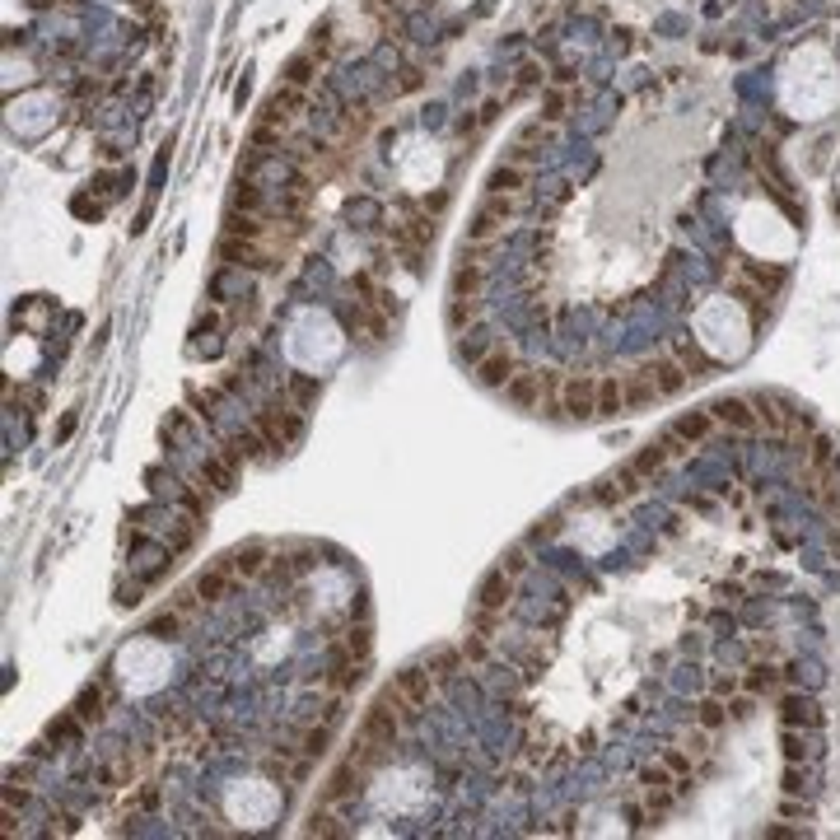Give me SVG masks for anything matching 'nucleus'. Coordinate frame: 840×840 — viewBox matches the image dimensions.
<instances>
[{
  "instance_id": "nucleus-1",
  "label": "nucleus",
  "mask_w": 840,
  "mask_h": 840,
  "mask_svg": "<svg viewBox=\"0 0 840 840\" xmlns=\"http://www.w3.org/2000/svg\"><path fill=\"white\" fill-rule=\"evenodd\" d=\"M253 425H257V435L266 439V448H271V453H290V448L304 439V416H299L295 402L262 406V412L253 416Z\"/></svg>"
},
{
  "instance_id": "nucleus-2",
  "label": "nucleus",
  "mask_w": 840,
  "mask_h": 840,
  "mask_svg": "<svg viewBox=\"0 0 840 840\" xmlns=\"http://www.w3.org/2000/svg\"><path fill=\"white\" fill-rule=\"evenodd\" d=\"M752 406H756V420H761V425L770 429V435H780V439H789V435H808V429H812L808 412H798V406H794L789 397L756 393V397H752Z\"/></svg>"
},
{
  "instance_id": "nucleus-3",
  "label": "nucleus",
  "mask_w": 840,
  "mask_h": 840,
  "mask_svg": "<svg viewBox=\"0 0 840 840\" xmlns=\"http://www.w3.org/2000/svg\"><path fill=\"white\" fill-rule=\"evenodd\" d=\"M364 780H369V770H360L355 761H341V766L318 785V803H327V808H345V803H355L360 789H364Z\"/></svg>"
},
{
  "instance_id": "nucleus-4",
  "label": "nucleus",
  "mask_w": 840,
  "mask_h": 840,
  "mask_svg": "<svg viewBox=\"0 0 840 840\" xmlns=\"http://www.w3.org/2000/svg\"><path fill=\"white\" fill-rule=\"evenodd\" d=\"M561 412L570 420H593V416H598V378H593V374H565V383H561Z\"/></svg>"
},
{
  "instance_id": "nucleus-5",
  "label": "nucleus",
  "mask_w": 840,
  "mask_h": 840,
  "mask_svg": "<svg viewBox=\"0 0 840 840\" xmlns=\"http://www.w3.org/2000/svg\"><path fill=\"white\" fill-rule=\"evenodd\" d=\"M369 653H374V635H369V621L360 617L337 626L332 640H327V659H369Z\"/></svg>"
},
{
  "instance_id": "nucleus-6",
  "label": "nucleus",
  "mask_w": 840,
  "mask_h": 840,
  "mask_svg": "<svg viewBox=\"0 0 840 840\" xmlns=\"http://www.w3.org/2000/svg\"><path fill=\"white\" fill-rule=\"evenodd\" d=\"M229 570L238 575V584H257V579H266L271 575V565H276V551L266 546V542H248V546H234L229 556Z\"/></svg>"
},
{
  "instance_id": "nucleus-7",
  "label": "nucleus",
  "mask_w": 840,
  "mask_h": 840,
  "mask_svg": "<svg viewBox=\"0 0 840 840\" xmlns=\"http://www.w3.org/2000/svg\"><path fill=\"white\" fill-rule=\"evenodd\" d=\"M645 486H649V481H645V477H640V472H635V467L626 462V467H617V472H611L607 481L593 486V490H588V500H593V504H626V500L640 495Z\"/></svg>"
},
{
  "instance_id": "nucleus-8",
  "label": "nucleus",
  "mask_w": 840,
  "mask_h": 840,
  "mask_svg": "<svg viewBox=\"0 0 840 840\" xmlns=\"http://www.w3.org/2000/svg\"><path fill=\"white\" fill-rule=\"evenodd\" d=\"M519 369H523V360H519V351H514V345H495V351H490L481 364H477V383L481 387H495V393H504V383L509 378H514L519 374Z\"/></svg>"
},
{
  "instance_id": "nucleus-9",
  "label": "nucleus",
  "mask_w": 840,
  "mask_h": 840,
  "mask_svg": "<svg viewBox=\"0 0 840 840\" xmlns=\"http://www.w3.org/2000/svg\"><path fill=\"white\" fill-rule=\"evenodd\" d=\"M710 416H714V425L733 429V435H752V429H761L752 397H719V402L710 406Z\"/></svg>"
},
{
  "instance_id": "nucleus-10",
  "label": "nucleus",
  "mask_w": 840,
  "mask_h": 840,
  "mask_svg": "<svg viewBox=\"0 0 840 840\" xmlns=\"http://www.w3.org/2000/svg\"><path fill=\"white\" fill-rule=\"evenodd\" d=\"M192 588L201 593V603L211 607V603H224V598H229V593L238 588V575L229 570V561H215V565H206V570H201Z\"/></svg>"
},
{
  "instance_id": "nucleus-11",
  "label": "nucleus",
  "mask_w": 840,
  "mask_h": 840,
  "mask_svg": "<svg viewBox=\"0 0 840 840\" xmlns=\"http://www.w3.org/2000/svg\"><path fill=\"white\" fill-rule=\"evenodd\" d=\"M364 678H369V659H332V668L322 672V691L351 695L364 686Z\"/></svg>"
},
{
  "instance_id": "nucleus-12",
  "label": "nucleus",
  "mask_w": 840,
  "mask_h": 840,
  "mask_svg": "<svg viewBox=\"0 0 840 840\" xmlns=\"http://www.w3.org/2000/svg\"><path fill=\"white\" fill-rule=\"evenodd\" d=\"M640 369H645V378L659 387V397H678L682 387L691 383V374H686V369L672 360V355H659V360H649V364H640Z\"/></svg>"
},
{
  "instance_id": "nucleus-13",
  "label": "nucleus",
  "mask_w": 840,
  "mask_h": 840,
  "mask_svg": "<svg viewBox=\"0 0 840 840\" xmlns=\"http://www.w3.org/2000/svg\"><path fill=\"white\" fill-rule=\"evenodd\" d=\"M393 686H397L416 710H429V701H435V691H439V682H435V672H429V668H402L397 678H393Z\"/></svg>"
},
{
  "instance_id": "nucleus-14",
  "label": "nucleus",
  "mask_w": 840,
  "mask_h": 840,
  "mask_svg": "<svg viewBox=\"0 0 840 840\" xmlns=\"http://www.w3.org/2000/svg\"><path fill=\"white\" fill-rule=\"evenodd\" d=\"M108 701H112V686H108V682H89V686H79V695H75L71 710H75L89 728H98V724L108 719Z\"/></svg>"
},
{
  "instance_id": "nucleus-15",
  "label": "nucleus",
  "mask_w": 840,
  "mask_h": 840,
  "mask_svg": "<svg viewBox=\"0 0 840 840\" xmlns=\"http://www.w3.org/2000/svg\"><path fill=\"white\" fill-rule=\"evenodd\" d=\"M514 588H519V579H514V575H504V570L495 565V570H486V579L477 584V603H481V607H500V611H509V603H514Z\"/></svg>"
},
{
  "instance_id": "nucleus-16",
  "label": "nucleus",
  "mask_w": 840,
  "mask_h": 840,
  "mask_svg": "<svg viewBox=\"0 0 840 840\" xmlns=\"http://www.w3.org/2000/svg\"><path fill=\"white\" fill-rule=\"evenodd\" d=\"M668 355L678 360L691 378H701V374H710V369H714V360L701 351V341H695V337H672L668 341Z\"/></svg>"
},
{
  "instance_id": "nucleus-17",
  "label": "nucleus",
  "mask_w": 840,
  "mask_h": 840,
  "mask_svg": "<svg viewBox=\"0 0 840 840\" xmlns=\"http://www.w3.org/2000/svg\"><path fill=\"white\" fill-rule=\"evenodd\" d=\"M724 276H728V290L737 295V304H743V309H747L756 322H761V318L770 313V299H775V295H766L761 285H752L747 276H737V271H724Z\"/></svg>"
},
{
  "instance_id": "nucleus-18",
  "label": "nucleus",
  "mask_w": 840,
  "mask_h": 840,
  "mask_svg": "<svg viewBox=\"0 0 840 840\" xmlns=\"http://www.w3.org/2000/svg\"><path fill=\"white\" fill-rule=\"evenodd\" d=\"M504 397L514 402L519 412H537V397H542V378H537V369H519V374L504 383Z\"/></svg>"
},
{
  "instance_id": "nucleus-19",
  "label": "nucleus",
  "mask_w": 840,
  "mask_h": 840,
  "mask_svg": "<svg viewBox=\"0 0 840 840\" xmlns=\"http://www.w3.org/2000/svg\"><path fill=\"white\" fill-rule=\"evenodd\" d=\"M201 486H211L215 495H229V490L238 486V462L229 453L206 458V462H201Z\"/></svg>"
},
{
  "instance_id": "nucleus-20",
  "label": "nucleus",
  "mask_w": 840,
  "mask_h": 840,
  "mask_svg": "<svg viewBox=\"0 0 840 840\" xmlns=\"http://www.w3.org/2000/svg\"><path fill=\"white\" fill-rule=\"evenodd\" d=\"M299 112H304V89L285 85V89H276V94H271V104H266L262 121H276V127H290V121H295Z\"/></svg>"
},
{
  "instance_id": "nucleus-21",
  "label": "nucleus",
  "mask_w": 840,
  "mask_h": 840,
  "mask_svg": "<svg viewBox=\"0 0 840 840\" xmlns=\"http://www.w3.org/2000/svg\"><path fill=\"white\" fill-rule=\"evenodd\" d=\"M486 309H481V299H453L448 295V309H444V322H448V332H472V327H481Z\"/></svg>"
},
{
  "instance_id": "nucleus-22",
  "label": "nucleus",
  "mask_w": 840,
  "mask_h": 840,
  "mask_svg": "<svg viewBox=\"0 0 840 840\" xmlns=\"http://www.w3.org/2000/svg\"><path fill=\"white\" fill-rule=\"evenodd\" d=\"M481 285H486V266L458 262L453 276H448V295H453V299H481Z\"/></svg>"
},
{
  "instance_id": "nucleus-23",
  "label": "nucleus",
  "mask_w": 840,
  "mask_h": 840,
  "mask_svg": "<svg viewBox=\"0 0 840 840\" xmlns=\"http://www.w3.org/2000/svg\"><path fill=\"white\" fill-rule=\"evenodd\" d=\"M224 453H229V458L243 467V462H262L266 453H271V448H266V439L257 435V425H253V429H238V435L229 439V448H224Z\"/></svg>"
},
{
  "instance_id": "nucleus-24",
  "label": "nucleus",
  "mask_w": 840,
  "mask_h": 840,
  "mask_svg": "<svg viewBox=\"0 0 840 840\" xmlns=\"http://www.w3.org/2000/svg\"><path fill=\"white\" fill-rule=\"evenodd\" d=\"M780 719L789 728H817L822 724V710H817V701H808V695H789V701L780 705Z\"/></svg>"
},
{
  "instance_id": "nucleus-25",
  "label": "nucleus",
  "mask_w": 840,
  "mask_h": 840,
  "mask_svg": "<svg viewBox=\"0 0 840 840\" xmlns=\"http://www.w3.org/2000/svg\"><path fill=\"white\" fill-rule=\"evenodd\" d=\"M621 383H626V412H645V406L659 402V387L645 378V369H635V374H621Z\"/></svg>"
},
{
  "instance_id": "nucleus-26",
  "label": "nucleus",
  "mask_w": 840,
  "mask_h": 840,
  "mask_svg": "<svg viewBox=\"0 0 840 840\" xmlns=\"http://www.w3.org/2000/svg\"><path fill=\"white\" fill-rule=\"evenodd\" d=\"M425 668L435 672V682L444 686V682H453L467 663H462V649H458V645H444V649H435V653L425 659Z\"/></svg>"
},
{
  "instance_id": "nucleus-27",
  "label": "nucleus",
  "mask_w": 840,
  "mask_h": 840,
  "mask_svg": "<svg viewBox=\"0 0 840 840\" xmlns=\"http://www.w3.org/2000/svg\"><path fill=\"white\" fill-rule=\"evenodd\" d=\"M626 412V383L621 374H603L598 378V416H621Z\"/></svg>"
},
{
  "instance_id": "nucleus-28",
  "label": "nucleus",
  "mask_w": 840,
  "mask_h": 840,
  "mask_svg": "<svg viewBox=\"0 0 840 840\" xmlns=\"http://www.w3.org/2000/svg\"><path fill=\"white\" fill-rule=\"evenodd\" d=\"M187 626H192V621H187V617H182V611H178V607L169 603V607H159L154 617H150L146 635H154V640H178V635L187 630Z\"/></svg>"
},
{
  "instance_id": "nucleus-29",
  "label": "nucleus",
  "mask_w": 840,
  "mask_h": 840,
  "mask_svg": "<svg viewBox=\"0 0 840 840\" xmlns=\"http://www.w3.org/2000/svg\"><path fill=\"white\" fill-rule=\"evenodd\" d=\"M89 724L79 719L75 710H66V714H56V719L47 724V743H56V747H75L79 743V733H85Z\"/></svg>"
},
{
  "instance_id": "nucleus-30",
  "label": "nucleus",
  "mask_w": 840,
  "mask_h": 840,
  "mask_svg": "<svg viewBox=\"0 0 840 840\" xmlns=\"http://www.w3.org/2000/svg\"><path fill=\"white\" fill-rule=\"evenodd\" d=\"M332 724H309V728H299V747L295 752H304V756H313V761H318V756H327V752H332Z\"/></svg>"
},
{
  "instance_id": "nucleus-31",
  "label": "nucleus",
  "mask_w": 840,
  "mask_h": 840,
  "mask_svg": "<svg viewBox=\"0 0 840 840\" xmlns=\"http://www.w3.org/2000/svg\"><path fill=\"white\" fill-rule=\"evenodd\" d=\"M672 429H678L682 439H691V444H705L714 435V416L710 412H686V416L672 420Z\"/></svg>"
},
{
  "instance_id": "nucleus-32",
  "label": "nucleus",
  "mask_w": 840,
  "mask_h": 840,
  "mask_svg": "<svg viewBox=\"0 0 840 840\" xmlns=\"http://www.w3.org/2000/svg\"><path fill=\"white\" fill-rule=\"evenodd\" d=\"M486 187H490V192H514V196H519V192L528 187V169H523V163H509V159H504L500 169L490 173Z\"/></svg>"
},
{
  "instance_id": "nucleus-33",
  "label": "nucleus",
  "mask_w": 840,
  "mask_h": 840,
  "mask_svg": "<svg viewBox=\"0 0 840 840\" xmlns=\"http://www.w3.org/2000/svg\"><path fill=\"white\" fill-rule=\"evenodd\" d=\"M668 462H672V458H668V448H663L659 439H653L649 448H640V453L630 458V467H635V472H640L645 481H653V477H659V472H663Z\"/></svg>"
},
{
  "instance_id": "nucleus-34",
  "label": "nucleus",
  "mask_w": 840,
  "mask_h": 840,
  "mask_svg": "<svg viewBox=\"0 0 840 840\" xmlns=\"http://www.w3.org/2000/svg\"><path fill=\"white\" fill-rule=\"evenodd\" d=\"M537 378H542V397H537V412L542 416H565L561 412V374H556V369H537Z\"/></svg>"
},
{
  "instance_id": "nucleus-35",
  "label": "nucleus",
  "mask_w": 840,
  "mask_h": 840,
  "mask_svg": "<svg viewBox=\"0 0 840 840\" xmlns=\"http://www.w3.org/2000/svg\"><path fill=\"white\" fill-rule=\"evenodd\" d=\"M304 831H309V836H351V831L341 827L337 808H327V803H318V808L309 812V822H304Z\"/></svg>"
},
{
  "instance_id": "nucleus-36",
  "label": "nucleus",
  "mask_w": 840,
  "mask_h": 840,
  "mask_svg": "<svg viewBox=\"0 0 840 840\" xmlns=\"http://www.w3.org/2000/svg\"><path fill=\"white\" fill-rule=\"evenodd\" d=\"M229 211L262 215V211H266V192L257 187V182H238V187H234V201H229Z\"/></svg>"
},
{
  "instance_id": "nucleus-37",
  "label": "nucleus",
  "mask_w": 840,
  "mask_h": 840,
  "mask_svg": "<svg viewBox=\"0 0 840 840\" xmlns=\"http://www.w3.org/2000/svg\"><path fill=\"white\" fill-rule=\"evenodd\" d=\"M743 686H747V695H766V691L780 686V668H770V663H752V668H747V678H743Z\"/></svg>"
},
{
  "instance_id": "nucleus-38",
  "label": "nucleus",
  "mask_w": 840,
  "mask_h": 840,
  "mask_svg": "<svg viewBox=\"0 0 840 840\" xmlns=\"http://www.w3.org/2000/svg\"><path fill=\"white\" fill-rule=\"evenodd\" d=\"M504 224H509L504 215H495L490 206H481V211L472 215V224H467V238H500Z\"/></svg>"
},
{
  "instance_id": "nucleus-39",
  "label": "nucleus",
  "mask_w": 840,
  "mask_h": 840,
  "mask_svg": "<svg viewBox=\"0 0 840 840\" xmlns=\"http://www.w3.org/2000/svg\"><path fill=\"white\" fill-rule=\"evenodd\" d=\"M695 724H701L705 733H714V728H724V724H728V705L719 701V695H705V701L695 705Z\"/></svg>"
},
{
  "instance_id": "nucleus-40",
  "label": "nucleus",
  "mask_w": 840,
  "mask_h": 840,
  "mask_svg": "<svg viewBox=\"0 0 840 840\" xmlns=\"http://www.w3.org/2000/svg\"><path fill=\"white\" fill-rule=\"evenodd\" d=\"M500 626H504V611H500V607H481V603H472L467 630H477V635H486V640H490V635H495Z\"/></svg>"
},
{
  "instance_id": "nucleus-41",
  "label": "nucleus",
  "mask_w": 840,
  "mask_h": 840,
  "mask_svg": "<svg viewBox=\"0 0 840 840\" xmlns=\"http://www.w3.org/2000/svg\"><path fill=\"white\" fill-rule=\"evenodd\" d=\"M458 351H462V360H472V369H477L490 351H495V345H490L486 327H472V332H462V345H458Z\"/></svg>"
},
{
  "instance_id": "nucleus-42",
  "label": "nucleus",
  "mask_w": 840,
  "mask_h": 840,
  "mask_svg": "<svg viewBox=\"0 0 840 840\" xmlns=\"http://www.w3.org/2000/svg\"><path fill=\"white\" fill-rule=\"evenodd\" d=\"M458 649H462V663L467 668H486V659H490V640H486V635H477V630H467Z\"/></svg>"
},
{
  "instance_id": "nucleus-43",
  "label": "nucleus",
  "mask_w": 840,
  "mask_h": 840,
  "mask_svg": "<svg viewBox=\"0 0 840 840\" xmlns=\"http://www.w3.org/2000/svg\"><path fill=\"white\" fill-rule=\"evenodd\" d=\"M313 75H318V66H313V52H299V56H290V66H285V85L304 89Z\"/></svg>"
},
{
  "instance_id": "nucleus-44",
  "label": "nucleus",
  "mask_w": 840,
  "mask_h": 840,
  "mask_svg": "<svg viewBox=\"0 0 840 840\" xmlns=\"http://www.w3.org/2000/svg\"><path fill=\"white\" fill-rule=\"evenodd\" d=\"M495 248H500V238H467V243H462V253H458V262L486 266L490 257H495Z\"/></svg>"
},
{
  "instance_id": "nucleus-45",
  "label": "nucleus",
  "mask_w": 840,
  "mask_h": 840,
  "mask_svg": "<svg viewBox=\"0 0 840 840\" xmlns=\"http://www.w3.org/2000/svg\"><path fill=\"white\" fill-rule=\"evenodd\" d=\"M659 761H663L672 775H678V780H691V775H695V756H691L686 747H663Z\"/></svg>"
},
{
  "instance_id": "nucleus-46",
  "label": "nucleus",
  "mask_w": 840,
  "mask_h": 840,
  "mask_svg": "<svg viewBox=\"0 0 840 840\" xmlns=\"http://www.w3.org/2000/svg\"><path fill=\"white\" fill-rule=\"evenodd\" d=\"M159 733L169 737V747H173L178 737H187V733H192V714H182V710H169V714H159Z\"/></svg>"
},
{
  "instance_id": "nucleus-47",
  "label": "nucleus",
  "mask_w": 840,
  "mask_h": 840,
  "mask_svg": "<svg viewBox=\"0 0 840 840\" xmlns=\"http://www.w3.org/2000/svg\"><path fill=\"white\" fill-rule=\"evenodd\" d=\"M178 500L187 504V514H192V519H206V514H211V490H206V486H182V490H178Z\"/></svg>"
},
{
  "instance_id": "nucleus-48",
  "label": "nucleus",
  "mask_w": 840,
  "mask_h": 840,
  "mask_svg": "<svg viewBox=\"0 0 840 840\" xmlns=\"http://www.w3.org/2000/svg\"><path fill=\"white\" fill-rule=\"evenodd\" d=\"M528 565H532V561H528V546H509L504 556H500V570H504V575H514V579L528 575Z\"/></svg>"
},
{
  "instance_id": "nucleus-49",
  "label": "nucleus",
  "mask_w": 840,
  "mask_h": 840,
  "mask_svg": "<svg viewBox=\"0 0 840 840\" xmlns=\"http://www.w3.org/2000/svg\"><path fill=\"white\" fill-rule=\"evenodd\" d=\"M785 756H789V761H808V756H812L808 737L798 733V728H789V724H785Z\"/></svg>"
},
{
  "instance_id": "nucleus-50",
  "label": "nucleus",
  "mask_w": 840,
  "mask_h": 840,
  "mask_svg": "<svg viewBox=\"0 0 840 840\" xmlns=\"http://www.w3.org/2000/svg\"><path fill=\"white\" fill-rule=\"evenodd\" d=\"M659 444L668 448V458H672V462H678V458H686L691 448H695V444H691V439H682V435H678V429H672V425H668L663 435H659Z\"/></svg>"
},
{
  "instance_id": "nucleus-51",
  "label": "nucleus",
  "mask_w": 840,
  "mask_h": 840,
  "mask_svg": "<svg viewBox=\"0 0 840 840\" xmlns=\"http://www.w3.org/2000/svg\"><path fill=\"white\" fill-rule=\"evenodd\" d=\"M290 393H295V406L304 412V406L318 397V383H313V378H304V374H290Z\"/></svg>"
},
{
  "instance_id": "nucleus-52",
  "label": "nucleus",
  "mask_w": 840,
  "mask_h": 840,
  "mask_svg": "<svg viewBox=\"0 0 840 840\" xmlns=\"http://www.w3.org/2000/svg\"><path fill=\"white\" fill-rule=\"evenodd\" d=\"M565 104H570V98H565L561 89H546V94H542V117H546V121H561V117H565Z\"/></svg>"
},
{
  "instance_id": "nucleus-53",
  "label": "nucleus",
  "mask_w": 840,
  "mask_h": 840,
  "mask_svg": "<svg viewBox=\"0 0 840 840\" xmlns=\"http://www.w3.org/2000/svg\"><path fill=\"white\" fill-rule=\"evenodd\" d=\"M29 803V789H24V780H10L5 785V812H19Z\"/></svg>"
},
{
  "instance_id": "nucleus-54",
  "label": "nucleus",
  "mask_w": 840,
  "mask_h": 840,
  "mask_svg": "<svg viewBox=\"0 0 840 840\" xmlns=\"http://www.w3.org/2000/svg\"><path fill=\"white\" fill-rule=\"evenodd\" d=\"M192 402L201 406V416H220V412H215V406H220V393H215V387H211V393H201V387H192Z\"/></svg>"
},
{
  "instance_id": "nucleus-55",
  "label": "nucleus",
  "mask_w": 840,
  "mask_h": 840,
  "mask_svg": "<svg viewBox=\"0 0 840 840\" xmlns=\"http://www.w3.org/2000/svg\"><path fill=\"white\" fill-rule=\"evenodd\" d=\"M785 789H789V794H803V789H808V775L798 770V761H789V770H785Z\"/></svg>"
},
{
  "instance_id": "nucleus-56",
  "label": "nucleus",
  "mask_w": 840,
  "mask_h": 840,
  "mask_svg": "<svg viewBox=\"0 0 840 840\" xmlns=\"http://www.w3.org/2000/svg\"><path fill=\"white\" fill-rule=\"evenodd\" d=\"M686 752L695 756V761H705V756H710V737H705V728H701V733H691V737H686Z\"/></svg>"
},
{
  "instance_id": "nucleus-57",
  "label": "nucleus",
  "mask_w": 840,
  "mask_h": 840,
  "mask_svg": "<svg viewBox=\"0 0 840 840\" xmlns=\"http://www.w3.org/2000/svg\"><path fill=\"white\" fill-rule=\"evenodd\" d=\"M519 140H523V146H546L551 131L542 127V121H532V127H523V136H519Z\"/></svg>"
},
{
  "instance_id": "nucleus-58",
  "label": "nucleus",
  "mask_w": 840,
  "mask_h": 840,
  "mask_svg": "<svg viewBox=\"0 0 840 840\" xmlns=\"http://www.w3.org/2000/svg\"><path fill=\"white\" fill-rule=\"evenodd\" d=\"M752 701H756V695H743V701H728V719H747V714H752Z\"/></svg>"
},
{
  "instance_id": "nucleus-59",
  "label": "nucleus",
  "mask_w": 840,
  "mask_h": 840,
  "mask_svg": "<svg viewBox=\"0 0 840 840\" xmlns=\"http://www.w3.org/2000/svg\"><path fill=\"white\" fill-rule=\"evenodd\" d=\"M75 425H79V412H66V420H61V429H56V439H71Z\"/></svg>"
},
{
  "instance_id": "nucleus-60",
  "label": "nucleus",
  "mask_w": 840,
  "mask_h": 840,
  "mask_svg": "<svg viewBox=\"0 0 840 840\" xmlns=\"http://www.w3.org/2000/svg\"><path fill=\"white\" fill-rule=\"evenodd\" d=\"M737 686H743V682H737V678H719V682H714V695H719V701H724V695H733Z\"/></svg>"
},
{
  "instance_id": "nucleus-61",
  "label": "nucleus",
  "mask_w": 840,
  "mask_h": 840,
  "mask_svg": "<svg viewBox=\"0 0 840 840\" xmlns=\"http://www.w3.org/2000/svg\"><path fill=\"white\" fill-rule=\"evenodd\" d=\"M523 85H542V71L537 66H523Z\"/></svg>"
}]
</instances>
